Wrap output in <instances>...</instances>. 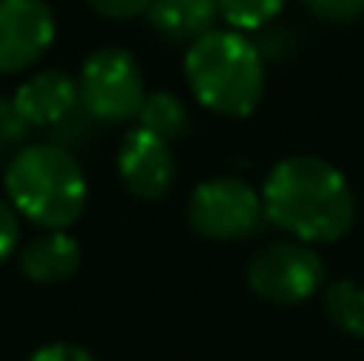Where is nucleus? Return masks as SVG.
<instances>
[{
  "label": "nucleus",
  "instance_id": "1",
  "mask_svg": "<svg viewBox=\"0 0 364 361\" xmlns=\"http://www.w3.org/2000/svg\"><path fill=\"white\" fill-rule=\"evenodd\" d=\"M262 208L272 224L304 243H333L355 221V195L346 176L320 157H288L269 173Z\"/></svg>",
  "mask_w": 364,
  "mask_h": 361
},
{
  "label": "nucleus",
  "instance_id": "2",
  "mask_svg": "<svg viewBox=\"0 0 364 361\" xmlns=\"http://www.w3.org/2000/svg\"><path fill=\"white\" fill-rule=\"evenodd\" d=\"M6 202L36 227L64 230L83 215L87 176L70 151L42 141L26 144L4 170Z\"/></svg>",
  "mask_w": 364,
  "mask_h": 361
},
{
  "label": "nucleus",
  "instance_id": "3",
  "mask_svg": "<svg viewBox=\"0 0 364 361\" xmlns=\"http://www.w3.org/2000/svg\"><path fill=\"white\" fill-rule=\"evenodd\" d=\"M186 80L205 109L243 119L262 96V51L237 29H211L188 45Z\"/></svg>",
  "mask_w": 364,
  "mask_h": 361
},
{
  "label": "nucleus",
  "instance_id": "4",
  "mask_svg": "<svg viewBox=\"0 0 364 361\" xmlns=\"http://www.w3.org/2000/svg\"><path fill=\"white\" fill-rule=\"evenodd\" d=\"M77 93L80 109L96 125H122L128 119H138L147 90L132 51L100 48L83 61Z\"/></svg>",
  "mask_w": 364,
  "mask_h": 361
},
{
  "label": "nucleus",
  "instance_id": "5",
  "mask_svg": "<svg viewBox=\"0 0 364 361\" xmlns=\"http://www.w3.org/2000/svg\"><path fill=\"white\" fill-rule=\"evenodd\" d=\"M262 215V195L237 176L208 179L188 202V224L208 240H243L259 227Z\"/></svg>",
  "mask_w": 364,
  "mask_h": 361
},
{
  "label": "nucleus",
  "instance_id": "6",
  "mask_svg": "<svg viewBox=\"0 0 364 361\" xmlns=\"http://www.w3.org/2000/svg\"><path fill=\"white\" fill-rule=\"evenodd\" d=\"M250 288L269 304H301L323 285V262L307 243H272L246 269Z\"/></svg>",
  "mask_w": 364,
  "mask_h": 361
},
{
  "label": "nucleus",
  "instance_id": "7",
  "mask_svg": "<svg viewBox=\"0 0 364 361\" xmlns=\"http://www.w3.org/2000/svg\"><path fill=\"white\" fill-rule=\"evenodd\" d=\"M55 42V13L45 0H0V74L32 68Z\"/></svg>",
  "mask_w": 364,
  "mask_h": 361
},
{
  "label": "nucleus",
  "instance_id": "8",
  "mask_svg": "<svg viewBox=\"0 0 364 361\" xmlns=\"http://www.w3.org/2000/svg\"><path fill=\"white\" fill-rule=\"evenodd\" d=\"M115 163H119V176L125 189L144 202L164 198L176 179V160H173L170 141L157 138L144 128H132L125 134Z\"/></svg>",
  "mask_w": 364,
  "mask_h": 361
},
{
  "label": "nucleus",
  "instance_id": "9",
  "mask_svg": "<svg viewBox=\"0 0 364 361\" xmlns=\"http://www.w3.org/2000/svg\"><path fill=\"white\" fill-rule=\"evenodd\" d=\"M10 99L29 128H58L80 106L77 80L64 70H38L19 83Z\"/></svg>",
  "mask_w": 364,
  "mask_h": 361
},
{
  "label": "nucleus",
  "instance_id": "10",
  "mask_svg": "<svg viewBox=\"0 0 364 361\" xmlns=\"http://www.w3.org/2000/svg\"><path fill=\"white\" fill-rule=\"evenodd\" d=\"M80 266V243L64 230H45L19 249V269L36 285H61Z\"/></svg>",
  "mask_w": 364,
  "mask_h": 361
},
{
  "label": "nucleus",
  "instance_id": "11",
  "mask_svg": "<svg viewBox=\"0 0 364 361\" xmlns=\"http://www.w3.org/2000/svg\"><path fill=\"white\" fill-rule=\"evenodd\" d=\"M218 0H154L147 10V23L166 42H198L214 29Z\"/></svg>",
  "mask_w": 364,
  "mask_h": 361
},
{
  "label": "nucleus",
  "instance_id": "12",
  "mask_svg": "<svg viewBox=\"0 0 364 361\" xmlns=\"http://www.w3.org/2000/svg\"><path fill=\"white\" fill-rule=\"evenodd\" d=\"M138 128H144V131L157 134L164 141H176L188 131V112L176 93L157 90V93L144 96V106L138 112Z\"/></svg>",
  "mask_w": 364,
  "mask_h": 361
},
{
  "label": "nucleus",
  "instance_id": "13",
  "mask_svg": "<svg viewBox=\"0 0 364 361\" xmlns=\"http://www.w3.org/2000/svg\"><path fill=\"white\" fill-rule=\"evenodd\" d=\"M326 313L342 333L364 336V285L352 279L333 281L326 288Z\"/></svg>",
  "mask_w": 364,
  "mask_h": 361
},
{
  "label": "nucleus",
  "instance_id": "14",
  "mask_svg": "<svg viewBox=\"0 0 364 361\" xmlns=\"http://www.w3.org/2000/svg\"><path fill=\"white\" fill-rule=\"evenodd\" d=\"M284 0H218V13L233 29H262L278 16Z\"/></svg>",
  "mask_w": 364,
  "mask_h": 361
},
{
  "label": "nucleus",
  "instance_id": "15",
  "mask_svg": "<svg viewBox=\"0 0 364 361\" xmlns=\"http://www.w3.org/2000/svg\"><path fill=\"white\" fill-rule=\"evenodd\" d=\"M32 128L23 122V115L16 112L13 99L0 96V160L10 163L19 151L26 147V138H29Z\"/></svg>",
  "mask_w": 364,
  "mask_h": 361
},
{
  "label": "nucleus",
  "instance_id": "16",
  "mask_svg": "<svg viewBox=\"0 0 364 361\" xmlns=\"http://www.w3.org/2000/svg\"><path fill=\"white\" fill-rule=\"evenodd\" d=\"M96 128H100V125H96V122L90 119L80 106H77L74 112L61 122V125L51 128V144H58V147H64V151L74 153V151H80L83 144H90V141H93Z\"/></svg>",
  "mask_w": 364,
  "mask_h": 361
},
{
  "label": "nucleus",
  "instance_id": "17",
  "mask_svg": "<svg viewBox=\"0 0 364 361\" xmlns=\"http://www.w3.org/2000/svg\"><path fill=\"white\" fill-rule=\"evenodd\" d=\"M304 6L326 23H348L364 13V0H304Z\"/></svg>",
  "mask_w": 364,
  "mask_h": 361
},
{
  "label": "nucleus",
  "instance_id": "18",
  "mask_svg": "<svg viewBox=\"0 0 364 361\" xmlns=\"http://www.w3.org/2000/svg\"><path fill=\"white\" fill-rule=\"evenodd\" d=\"M19 249V211L0 195V262Z\"/></svg>",
  "mask_w": 364,
  "mask_h": 361
},
{
  "label": "nucleus",
  "instance_id": "19",
  "mask_svg": "<svg viewBox=\"0 0 364 361\" xmlns=\"http://www.w3.org/2000/svg\"><path fill=\"white\" fill-rule=\"evenodd\" d=\"M87 4L106 19H132L151 10L154 0H87Z\"/></svg>",
  "mask_w": 364,
  "mask_h": 361
},
{
  "label": "nucleus",
  "instance_id": "20",
  "mask_svg": "<svg viewBox=\"0 0 364 361\" xmlns=\"http://www.w3.org/2000/svg\"><path fill=\"white\" fill-rule=\"evenodd\" d=\"M29 361H93L83 345H70V343H51V345H42V349L32 352Z\"/></svg>",
  "mask_w": 364,
  "mask_h": 361
}]
</instances>
